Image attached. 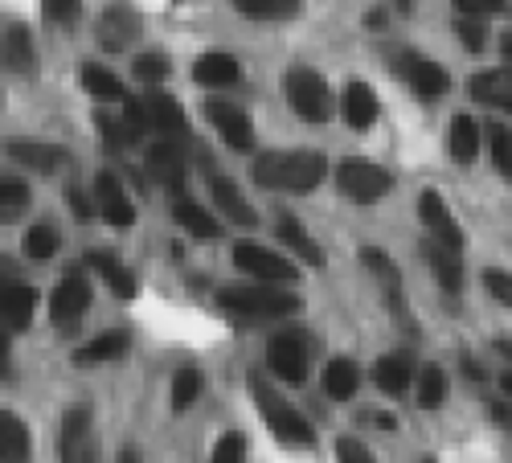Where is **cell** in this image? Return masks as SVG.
Here are the masks:
<instances>
[{
  "mask_svg": "<svg viewBox=\"0 0 512 463\" xmlns=\"http://www.w3.org/2000/svg\"><path fill=\"white\" fill-rule=\"evenodd\" d=\"M209 463H246V439L234 431L226 439H218V447H213V459Z\"/></svg>",
  "mask_w": 512,
  "mask_h": 463,
  "instance_id": "cell-46",
  "label": "cell"
},
{
  "mask_svg": "<svg viewBox=\"0 0 512 463\" xmlns=\"http://www.w3.org/2000/svg\"><path fill=\"white\" fill-rule=\"evenodd\" d=\"M82 87H87L95 99H123V82L119 74H111L99 62H82Z\"/></svg>",
  "mask_w": 512,
  "mask_h": 463,
  "instance_id": "cell-36",
  "label": "cell"
},
{
  "mask_svg": "<svg viewBox=\"0 0 512 463\" xmlns=\"http://www.w3.org/2000/svg\"><path fill=\"white\" fill-rule=\"evenodd\" d=\"M218 304L234 316H250V320H275V316H291L300 312V296L275 287V283H234V287H218Z\"/></svg>",
  "mask_w": 512,
  "mask_h": 463,
  "instance_id": "cell-1",
  "label": "cell"
},
{
  "mask_svg": "<svg viewBox=\"0 0 512 463\" xmlns=\"http://www.w3.org/2000/svg\"><path fill=\"white\" fill-rule=\"evenodd\" d=\"M209 197L218 201V209L242 230H254L259 226V214H254V205L242 197V189L230 181V177H209Z\"/></svg>",
  "mask_w": 512,
  "mask_h": 463,
  "instance_id": "cell-19",
  "label": "cell"
},
{
  "mask_svg": "<svg viewBox=\"0 0 512 463\" xmlns=\"http://www.w3.org/2000/svg\"><path fill=\"white\" fill-rule=\"evenodd\" d=\"M336 463H377L361 439H336Z\"/></svg>",
  "mask_w": 512,
  "mask_h": 463,
  "instance_id": "cell-48",
  "label": "cell"
},
{
  "mask_svg": "<svg viewBox=\"0 0 512 463\" xmlns=\"http://www.w3.org/2000/svg\"><path fill=\"white\" fill-rule=\"evenodd\" d=\"M398 9H402V13H410V9H414V0H398Z\"/></svg>",
  "mask_w": 512,
  "mask_h": 463,
  "instance_id": "cell-58",
  "label": "cell"
},
{
  "mask_svg": "<svg viewBox=\"0 0 512 463\" xmlns=\"http://www.w3.org/2000/svg\"><path fill=\"white\" fill-rule=\"evenodd\" d=\"M123 463H140V459H136V451H127V455H123Z\"/></svg>",
  "mask_w": 512,
  "mask_h": 463,
  "instance_id": "cell-59",
  "label": "cell"
},
{
  "mask_svg": "<svg viewBox=\"0 0 512 463\" xmlns=\"http://www.w3.org/2000/svg\"><path fill=\"white\" fill-rule=\"evenodd\" d=\"M234 9L250 21H279L300 13V0H234Z\"/></svg>",
  "mask_w": 512,
  "mask_h": 463,
  "instance_id": "cell-35",
  "label": "cell"
},
{
  "mask_svg": "<svg viewBox=\"0 0 512 463\" xmlns=\"http://www.w3.org/2000/svg\"><path fill=\"white\" fill-rule=\"evenodd\" d=\"M5 156L21 168H33V173H58V168L70 164V152L62 144H33V140H9Z\"/></svg>",
  "mask_w": 512,
  "mask_h": 463,
  "instance_id": "cell-14",
  "label": "cell"
},
{
  "mask_svg": "<svg viewBox=\"0 0 512 463\" xmlns=\"http://www.w3.org/2000/svg\"><path fill=\"white\" fill-rule=\"evenodd\" d=\"M447 398V373L439 365H422L418 373V406L422 410H439Z\"/></svg>",
  "mask_w": 512,
  "mask_h": 463,
  "instance_id": "cell-37",
  "label": "cell"
},
{
  "mask_svg": "<svg viewBox=\"0 0 512 463\" xmlns=\"http://www.w3.org/2000/svg\"><path fill=\"white\" fill-rule=\"evenodd\" d=\"M324 394L328 398H336V402H349L353 394H357V386H361V369H357V361H349V357H332L328 365H324Z\"/></svg>",
  "mask_w": 512,
  "mask_h": 463,
  "instance_id": "cell-27",
  "label": "cell"
},
{
  "mask_svg": "<svg viewBox=\"0 0 512 463\" xmlns=\"http://www.w3.org/2000/svg\"><path fill=\"white\" fill-rule=\"evenodd\" d=\"M33 312H37V291L29 283H13L0 291V328L25 332L33 324Z\"/></svg>",
  "mask_w": 512,
  "mask_h": 463,
  "instance_id": "cell-18",
  "label": "cell"
},
{
  "mask_svg": "<svg viewBox=\"0 0 512 463\" xmlns=\"http://www.w3.org/2000/svg\"><path fill=\"white\" fill-rule=\"evenodd\" d=\"M193 78L201 82V87H234V82L242 78V66H238V58L234 54H201L197 62H193Z\"/></svg>",
  "mask_w": 512,
  "mask_h": 463,
  "instance_id": "cell-24",
  "label": "cell"
},
{
  "mask_svg": "<svg viewBox=\"0 0 512 463\" xmlns=\"http://www.w3.org/2000/svg\"><path fill=\"white\" fill-rule=\"evenodd\" d=\"M144 115H148V128L160 132V140H181L189 136V119H185V107L168 95V91H148L144 95Z\"/></svg>",
  "mask_w": 512,
  "mask_h": 463,
  "instance_id": "cell-13",
  "label": "cell"
},
{
  "mask_svg": "<svg viewBox=\"0 0 512 463\" xmlns=\"http://www.w3.org/2000/svg\"><path fill=\"white\" fill-rule=\"evenodd\" d=\"M0 62L17 74H33L37 66V50H33V37L25 25H5V37H0Z\"/></svg>",
  "mask_w": 512,
  "mask_h": 463,
  "instance_id": "cell-21",
  "label": "cell"
},
{
  "mask_svg": "<svg viewBox=\"0 0 512 463\" xmlns=\"http://www.w3.org/2000/svg\"><path fill=\"white\" fill-rule=\"evenodd\" d=\"M95 37H99L103 50H127L140 37V13L132 5H123V0H115V5L103 9L99 25H95Z\"/></svg>",
  "mask_w": 512,
  "mask_h": 463,
  "instance_id": "cell-12",
  "label": "cell"
},
{
  "mask_svg": "<svg viewBox=\"0 0 512 463\" xmlns=\"http://www.w3.org/2000/svg\"><path fill=\"white\" fill-rule=\"evenodd\" d=\"M422 255H426V263H431V271H435V279H439V287L447 291V296H459V291H463L459 250H451V246L439 242V238H426V242H422Z\"/></svg>",
  "mask_w": 512,
  "mask_h": 463,
  "instance_id": "cell-17",
  "label": "cell"
},
{
  "mask_svg": "<svg viewBox=\"0 0 512 463\" xmlns=\"http://www.w3.org/2000/svg\"><path fill=\"white\" fill-rule=\"evenodd\" d=\"M418 218H422V226H426V230H431L439 242H447L451 250H459V246H463V230H459V222L451 218L447 201H443L435 189H426V193L418 197Z\"/></svg>",
  "mask_w": 512,
  "mask_h": 463,
  "instance_id": "cell-16",
  "label": "cell"
},
{
  "mask_svg": "<svg viewBox=\"0 0 512 463\" xmlns=\"http://www.w3.org/2000/svg\"><path fill=\"white\" fill-rule=\"evenodd\" d=\"M123 107H119V123H123V136H127V144H140L144 140V132H148V115H144V99H119Z\"/></svg>",
  "mask_w": 512,
  "mask_h": 463,
  "instance_id": "cell-40",
  "label": "cell"
},
{
  "mask_svg": "<svg viewBox=\"0 0 512 463\" xmlns=\"http://www.w3.org/2000/svg\"><path fill=\"white\" fill-rule=\"evenodd\" d=\"M201 373L193 369V365H185V369H177V377H173V410H189L197 398H201Z\"/></svg>",
  "mask_w": 512,
  "mask_h": 463,
  "instance_id": "cell-41",
  "label": "cell"
},
{
  "mask_svg": "<svg viewBox=\"0 0 512 463\" xmlns=\"http://www.w3.org/2000/svg\"><path fill=\"white\" fill-rule=\"evenodd\" d=\"M9 373V332H0V377Z\"/></svg>",
  "mask_w": 512,
  "mask_h": 463,
  "instance_id": "cell-52",
  "label": "cell"
},
{
  "mask_svg": "<svg viewBox=\"0 0 512 463\" xmlns=\"http://www.w3.org/2000/svg\"><path fill=\"white\" fill-rule=\"evenodd\" d=\"M41 13H46L50 25L70 29V25H78V17H82V0H41Z\"/></svg>",
  "mask_w": 512,
  "mask_h": 463,
  "instance_id": "cell-42",
  "label": "cell"
},
{
  "mask_svg": "<svg viewBox=\"0 0 512 463\" xmlns=\"http://www.w3.org/2000/svg\"><path fill=\"white\" fill-rule=\"evenodd\" d=\"M308 349H312V341H308L304 328L275 332L271 341H267V365H271V373L279 377V382H287V386H304L308 382Z\"/></svg>",
  "mask_w": 512,
  "mask_h": 463,
  "instance_id": "cell-4",
  "label": "cell"
},
{
  "mask_svg": "<svg viewBox=\"0 0 512 463\" xmlns=\"http://www.w3.org/2000/svg\"><path fill=\"white\" fill-rule=\"evenodd\" d=\"M13 283H21V267H17L9 255H0V291L13 287Z\"/></svg>",
  "mask_w": 512,
  "mask_h": 463,
  "instance_id": "cell-51",
  "label": "cell"
},
{
  "mask_svg": "<svg viewBox=\"0 0 512 463\" xmlns=\"http://www.w3.org/2000/svg\"><path fill=\"white\" fill-rule=\"evenodd\" d=\"M447 152L455 164H472L480 152V123L472 115H455L451 132H447Z\"/></svg>",
  "mask_w": 512,
  "mask_h": 463,
  "instance_id": "cell-30",
  "label": "cell"
},
{
  "mask_svg": "<svg viewBox=\"0 0 512 463\" xmlns=\"http://www.w3.org/2000/svg\"><path fill=\"white\" fill-rule=\"evenodd\" d=\"M234 267L246 271L254 283H291V279H300V271L291 267V259L275 255V250H267L259 242H238L234 246Z\"/></svg>",
  "mask_w": 512,
  "mask_h": 463,
  "instance_id": "cell-7",
  "label": "cell"
},
{
  "mask_svg": "<svg viewBox=\"0 0 512 463\" xmlns=\"http://www.w3.org/2000/svg\"><path fill=\"white\" fill-rule=\"evenodd\" d=\"M132 70H136L140 82H152V87H156V82L168 78V58H164V54H140Z\"/></svg>",
  "mask_w": 512,
  "mask_h": 463,
  "instance_id": "cell-45",
  "label": "cell"
},
{
  "mask_svg": "<svg viewBox=\"0 0 512 463\" xmlns=\"http://www.w3.org/2000/svg\"><path fill=\"white\" fill-rule=\"evenodd\" d=\"M87 267L99 271V275L107 279V287L115 291L119 300H132V296H136V279H132V271H127V267L111 255V250H91V255H87Z\"/></svg>",
  "mask_w": 512,
  "mask_h": 463,
  "instance_id": "cell-28",
  "label": "cell"
},
{
  "mask_svg": "<svg viewBox=\"0 0 512 463\" xmlns=\"http://www.w3.org/2000/svg\"><path fill=\"white\" fill-rule=\"evenodd\" d=\"M500 390H504V398L512 402V369H504V373H500Z\"/></svg>",
  "mask_w": 512,
  "mask_h": 463,
  "instance_id": "cell-55",
  "label": "cell"
},
{
  "mask_svg": "<svg viewBox=\"0 0 512 463\" xmlns=\"http://www.w3.org/2000/svg\"><path fill=\"white\" fill-rule=\"evenodd\" d=\"M336 189L345 193L349 201H357V205H373V201H381L394 189V177L381 164L365 160V156H349V160L336 164Z\"/></svg>",
  "mask_w": 512,
  "mask_h": 463,
  "instance_id": "cell-3",
  "label": "cell"
},
{
  "mask_svg": "<svg viewBox=\"0 0 512 463\" xmlns=\"http://www.w3.org/2000/svg\"><path fill=\"white\" fill-rule=\"evenodd\" d=\"M373 382L386 390V394H406L414 386V365L406 353H390L373 365Z\"/></svg>",
  "mask_w": 512,
  "mask_h": 463,
  "instance_id": "cell-31",
  "label": "cell"
},
{
  "mask_svg": "<svg viewBox=\"0 0 512 463\" xmlns=\"http://www.w3.org/2000/svg\"><path fill=\"white\" fill-rule=\"evenodd\" d=\"M340 115H345L349 128H373L377 119V95L369 82H349L345 95H340Z\"/></svg>",
  "mask_w": 512,
  "mask_h": 463,
  "instance_id": "cell-23",
  "label": "cell"
},
{
  "mask_svg": "<svg viewBox=\"0 0 512 463\" xmlns=\"http://www.w3.org/2000/svg\"><path fill=\"white\" fill-rule=\"evenodd\" d=\"M488 148H492V164L504 181H512V132L500 123H488Z\"/></svg>",
  "mask_w": 512,
  "mask_h": 463,
  "instance_id": "cell-39",
  "label": "cell"
},
{
  "mask_svg": "<svg viewBox=\"0 0 512 463\" xmlns=\"http://www.w3.org/2000/svg\"><path fill=\"white\" fill-rule=\"evenodd\" d=\"M402 74L410 78V87L422 95V99H439L447 91V70L439 62H426V58H402L398 62Z\"/></svg>",
  "mask_w": 512,
  "mask_h": 463,
  "instance_id": "cell-25",
  "label": "cell"
},
{
  "mask_svg": "<svg viewBox=\"0 0 512 463\" xmlns=\"http://www.w3.org/2000/svg\"><path fill=\"white\" fill-rule=\"evenodd\" d=\"M275 230H279V238L300 255L304 263H312V267H324V250L316 246V238H308V230L300 226V218H291V214H279V222H275Z\"/></svg>",
  "mask_w": 512,
  "mask_h": 463,
  "instance_id": "cell-32",
  "label": "cell"
},
{
  "mask_svg": "<svg viewBox=\"0 0 512 463\" xmlns=\"http://www.w3.org/2000/svg\"><path fill=\"white\" fill-rule=\"evenodd\" d=\"M283 91H287V103L295 107V115L308 119V123H324L332 115V91H328V82L316 70H308V66L287 70Z\"/></svg>",
  "mask_w": 512,
  "mask_h": 463,
  "instance_id": "cell-5",
  "label": "cell"
},
{
  "mask_svg": "<svg viewBox=\"0 0 512 463\" xmlns=\"http://www.w3.org/2000/svg\"><path fill=\"white\" fill-rule=\"evenodd\" d=\"M66 197H70V209H74V218H78V222H87V218L95 214V205H91L87 197H82V189H70Z\"/></svg>",
  "mask_w": 512,
  "mask_h": 463,
  "instance_id": "cell-50",
  "label": "cell"
},
{
  "mask_svg": "<svg viewBox=\"0 0 512 463\" xmlns=\"http://www.w3.org/2000/svg\"><path fill=\"white\" fill-rule=\"evenodd\" d=\"M365 25H369V29H386V13H381V9H373V13L365 17Z\"/></svg>",
  "mask_w": 512,
  "mask_h": 463,
  "instance_id": "cell-54",
  "label": "cell"
},
{
  "mask_svg": "<svg viewBox=\"0 0 512 463\" xmlns=\"http://www.w3.org/2000/svg\"><path fill=\"white\" fill-rule=\"evenodd\" d=\"M144 168H148V177L160 181L164 189H173V197L181 193L185 177H189V136L181 140H156L144 156Z\"/></svg>",
  "mask_w": 512,
  "mask_h": 463,
  "instance_id": "cell-6",
  "label": "cell"
},
{
  "mask_svg": "<svg viewBox=\"0 0 512 463\" xmlns=\"http://www.w3.org/2000/svg\"><path fill=\"white\" fill-rule=\"evenodd\" d=\"M250 394H254V402H259V410H263V418H267V427L275 431L279 443H291V447H312V443H316V435H312V427H308V418L295 410L287 398H279V390L267 382L263 373H250Z\"/></svg>",
  "mask_w": 512,
  "mask_h": 463,
  "instance_id": "cell-2",
  "label": "cell"
},
{
  "mask_svg": "<svg viewBox=\"0 0 512 463\" xmlns=\"http://www.w3.org/2000/svg\"><path fill=\"white\" fill-rule=\"evenodd\" d=\"M173 222L185 226V234H193V238H218V234H222L218 218H213L201 201H193V197H185V193L173 197Z\"/></svg>",
  "mask_w": 512,
  "mask_h": 463,
  "instance_id": "cell-22",
  "label": "cell"
},
{
  "mask_svg": "<svg viewBox=\"0 0 512 463\" xmlns=\"http://www.w3.org/2000/svg\"><path fill=\"white\" fill-rule=\"evenodd\" d=\"M62 463H99L95 418L87 406H70L62 414Z\"/></svg>",
  "mask_w": 512,
  "mask_h": 463,
  "instance_id": "cell-8",
  "label": "cell"
},
{
  "mask_svg": "<svg viewBox=\"0 0 512 463\" xmlns=\"http://www.w3.org/2000/svg\"><path fill=\"white\" fill-rule=\"evenodd\" d=\"M279 173H283V152H263L254 160V181L263 189H279Z\"/></svg>",
  "mask_w": 512,
  "mask_h": 463,
  "instance_id": "cell-43",
  "label": "cell"
},
{
  "mask_svg": "<svg viewBox=\"0 0 512 463\" xmlns=\"http://www.w3.org/2000/svg\"><path fill=\"white\" fill-rule=\"evenodd\" d=\"M500 50H504V58H508V62H512V29H508V33H504V41H500Z\"/></svg>",
  "mask_w": 512,
  "mask_h": 463,
  "instance_id": "cell-56",
  "label": "cell"
},
{
  "mask_svg": "<svg viewBox=\"0 0 512 463\" xmlns=\"http://www.w3.org/2000/svg\"><path fill=\"white\" fill-rule=\"evenodd\" d=\"M361 263L373 271V279H381L386 283V291H390V304H394V312H402V275H398V267H394V259L386 255V250H377V246H365L361 250Z\"/></svg>",
  "mask_w": 512,
  "mask_h": 463,
  "instance_id": "cell-33",
  "label": "cell"
},
{
  "mask_svg": "<svg viewBox=\"0 0 512 463\" xmlns=\"http://www.w3.org/2000/svg\"><path fill=\"white\" fill-rule=\"evenodd\" d=\"M87 308H91V283L82 279V271L74 267V271H66V279L54 287L50 316H54V324H62V328H74L82 316H87Z\"/></svg>",
  "mask_w": 512,
  "mask_h": 463,
  "instance_id": "cell-10",
  "label": "cell"
},
{
  "mask_svg": "<svg viewBox=\"0 0 512 463\" xmlns=\"http://www.w3.org/2000/svg\"><path fill=\"white\" fill-rule=\"evenodd\" d=\"M205 119L218 128V136L234 148V152H250L254 148V123H250V115L238 107V103H230V99H209L205 103Z\"/></svg>",
  "mask_w": 512,
  "mask_h": 463,
  "instance_id": "cell-9",
  "label": "cell"
},
{
  "mask_svg": "<svg viewBox=\"0 0 512 463\" xmlns=\"http://www.w3.org/2000/svg\"><path fill=\"white\" fill-rule=\"evenodd\" d=\"M127 345H132V336L111 328V332H99L95 341H87L78 353H74V365H103V361H115L127 353Z\"/></svg>",
  "mask_w": 512,
  "mask_h": 463,
  "instance_id": "cell-29",
  "label": "cell"
},
{
  "mask_svg": "<svg viewBox=\"0 0 512 463\" xmlns=\"http://www.w3.org/2000/svg\"><path fill=\"white\" fill-rule=\"evenodd\" d=\"M95 201H99V214H103V222L107 226H132L136 222V205L127 201V193H123V185H119V177L115 173H99L95 177Z\"/></svg>",
  "mask_w": 512,
  "mask_h": 463,
  "instance_id": "cell-15",
  "label": "cell"
},
{
  "mask_svg": "<svg viewBox=\"0 0 512 463\" xmlns=\"http://www.w3.org/2000/svg\"><path fill=\"white\" fill-rule=\"evenodd\" d=\"M484 287L492 291V300H496V304L512 308V275H504V271H488V275H484Z\"/></svg>",
  "mask_w": 512,
  "mask_h": 463,
  "instance_id": "cell-49",
  "label": "cell"
},
{
  "mask_svg": "<svg viewBox=\"0 0 512 463\" xmlns=\"http://www.w3.org/2000/svg\"><path fill=\"white\" fill-rule=\"evenodd\" d=\"M459 17H500L508 13V0H455Z\"/></svg>",
  "mask_w": 512,
  "mask_h": 463,
  "instance_id": "cell-47",
  "label": "cell"
},
{
  "mask_svg": "<svg viewBox=\"0 0 512 463\" xmlns=\"http://www.w3.org/2000/svg\"><path fill=\"white\" fill-rule=\"evenodd\" d=\"M33 459V435L25 418L13 410H0V463H29Z\"/></svg>",
  "mask_w": 512,
  "mask_h": 463,
  "instance_id": "cell-20",
  "label": "cell"
},
{
  "mask_svg": "<svg viewBox=\"0 0 512 463\" xmlns=\"http://www.w3.org/2000/svg\"><path fill=\"white\" fill-rule=\"evenodd\" d=\"M463 365H467V377H472V382H488V373H484L476 361H463Z\"/></svg>",
  "mask_w": 512,
  "mask_h": 463,
  "instance_id": "cell-53",
  "label": "cell"
},
{
  "mask_svg": "<svg viewBox=\"0 0 512 463\" xmlns=\"http://www.w3.org/2000/svg\"><path fill=\"white\" fill-rule=\"evenodd\" d=\"M33 205V193L21 177H0V222H21Z\"/></svg>",
  "mask_w": 512,
  "mask_h": 463,
  "instance_id": "cell-34",
  "label": "cell"
},
{
  "mask_svg": "<svg viewBox=\"0 0 512 463\" xmlns=\"http://www.w3.org/2000/svg\"><path fill=\"white\" fill-rule=\"evenodd\" d=\"M455 33L467 50H484V41H488V29H484V17H459L455 21Z\"/></svg>",
  "mask_w": 512,
  "mask_h": 463,
  "instance_id": "cell-44",
  "label": "cell"
},
{
  "mask_svg": "<svg viewBox=\"0 0 512 463\" xmlns=\"http://www.w3.org/2000/svg\"><path fill=\"white\" fill-rule=\"evenodd\" d=\"M58 250H62V234H58L54 226H46V222L33 226V230L25 234V255H29V259H54Z\"/></svg>",
  "mask_w": 512,
  "mask_h": 463,
  "instance_id": "cell-38",
  "label": "cell"
},
{
  "mask_svg": "<svg viewBox=\"0 0 512 463\" xmlns=\"http://www.w3.org/2000/svg\"><path fill=\"white\" fill-rule=\"evenodd\" d=\"M328 173V160L320 152H283V173H279V189L287 193H312Z\"/></svg>",
  "mask_w": 512,
  "mask_h": 463,
  "instance_id": "cell-11",
  "label": "cell"
},
{
  "mask_svg": "<svg viewBox=\"0 0 512 463\" xmlns=\"http://www.w3.org/2000/svg\"><path fill=\"white\" fill-rule=\"evenodd\" d=\"M472 99L476 103H488V107H500V111H512V70H484L472 78Z\"/></svg>",
  "mask_w": 512,
  "mask_h": 463,
  "instance_id": "cell-26",
  "label": "cell"
},
{
  "mask_svg": "<svg viewBox=\"0 0 512 463\" xmlns=\"http://www.w3.org/2000/svg\"><path fill=\"white\" fill-rule=\"evenodd\" d=\"M492 414L500 418V423H508V418H512V410H508V406H492Z\"/></svg>",
  "mask_w": 512,
  "mask_h": 463,
  "instance_id": "cell-57",
  "label": "cell"
}]
</instances>
